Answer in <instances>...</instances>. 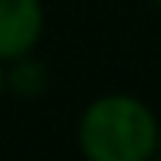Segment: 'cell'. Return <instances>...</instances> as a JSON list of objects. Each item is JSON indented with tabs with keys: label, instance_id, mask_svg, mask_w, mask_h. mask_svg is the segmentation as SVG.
Returning a JSON list of instances; mask_svg holds the SVG:
<instances>
[{
	"label": "cell",
	"instance_id": "2",
	"mask_svg": "<svg viewBox=\"0 0 161 161\" xmlns=\"http://www.w3.org/2000/svg\"><path fill=\"white\" fill-rule=\"evenodd\" d=\"M44 29L38 0H0V63H13L32 54Z\"/></svg>",
	"mask_w": 161,
	"mask_h": 161
},
{
	"label": "cell",
	"instance_id": "3",
	"mask_svg": "<svg viewBox=\"0 0 161 161\" xmlns=\"http://www.w3.org/2000/svg\"><path fill=\"white\" fill-rule=\"evenodd\" d=\"M13 63H16V66L7 73V86H10L16 95H22V98H35V95L47 86L44 66H41V63H35V60H29V57L13 60Z\"/></svg>",
	"mask_w": 161,
	"mask_h": 161
},
{
	"label": "cell",
	"instance_id": "5",
	"mask_svg": "<svg viewBox=\"0 0 161 161\" xmlns=\"http://www.w3.org/2000/svg\"><path fill=\"white\" fill-rule=\"evenodd\" d=\"M152 3H155V7H158V10H161V0H152Z\"/></svg>",
	"mask_w": 161,
	"mask_h": 161
},
{
	"label": "cell",
	"instance_id": "1",
	"mask_svg": "<svg viewBox=\"0 0 161 161\" xmlns=\"http://www.w3.org/2000/svg\"><path fill=\"white\" fill-rule=\"evenodd\" d=\"M86 161H152L158 152V120L133 95L95 98L79 120Z\"/></svg>",
	"mask_w": 161,
	"mask_h": 161
},
{
	"label": "cell",
	"instance_id": "4",
	"mask_svg": "<svg viewBox=\"0 0 161 161\" xmlns=\"http://www.w3.org/2000/svg\"><path fill=\"white\" fill-rule=\"evenodd\" d=\"M3 89H7V73L0 69V92H3Z\"/></svg>",
	"mask_w": 161,
	"mask_h": 161
}]
</instances>
